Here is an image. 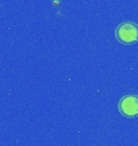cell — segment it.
Returning <instances> with one entry per match:
<instances>
[{
  "mask_svg": "<svg viewBox=\"0 0 138 146\" xmlns=\"http://www.w3.org/2000/svg\"><path fill=\"white\" fill-rule=\"evenodd\" d=\"M120 112L126 117L138 116V96L136 95H126L119 102Z\"/></svg>",
  "mask_w": 138,
  "mask_h": 146,
  "instance_id": "2",
  "label": "cell"
},
{
  "mask_svg": "<svg viewBox=\"0 0 138 146\" xmlns=\"http://www.w3.org/2000/svg\"><path fill=\"white\" fill-rule=\"evenodd\" d=\"M116 39L122 44H132L138 40V26L132 22L121 23L115 32Z\"/></svg>",
  "mask_w": 138,
  "mask_h": 146,
  "instance_id": "1",
  "label": "cell"
}]
</instances>
